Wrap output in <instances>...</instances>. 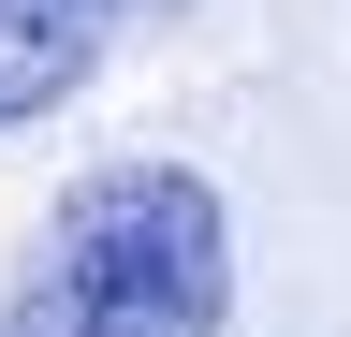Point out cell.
Segmentation results:
<instances>
[{
    "mask_svg": "<svg viewBox=\"0 0 351 337\" xmlns=\"http://www.w3.org/2000/svg\"><path fill=\"white\" fill-rule=\"evenodd\" d=\"M0 337H234V205L205 161L117 147L59 176L0 279Z\"/></svg>",
    "mask_w": 351,
    "mask_h": 337,
    "instance_id": "obj_1",
    "label": "cell"
},
{
    "mask_svg": "<svg viewBox=\"0 0 351 337\" xmlns=\"http://www.w3.org/2000/svg\"><path fill=\"white\" fill-rule=\"evenodd\" d=\"M117 0H0V132H29V117H59L88 73L117 45Z\"/></svg>",
    "mask_w": 351,
    "mask_h": 337,
    "instance_id": "obj_2",
    "label": "cell"
},
{
    "mask_svg": "<svg viewBox=\"0 0 351 337\" xmlns=\"http://www.w3.org/2000/svg\"><path fill=\"white\" fill-rule=\"evenodd\" d=\"M117 15H191V0H117Z\"/></svg>",
    "mask_w": 351,
    "mask_h": 337,
    "instance_id": "obj_3",
    "label": "cell"
}]
</instances>
